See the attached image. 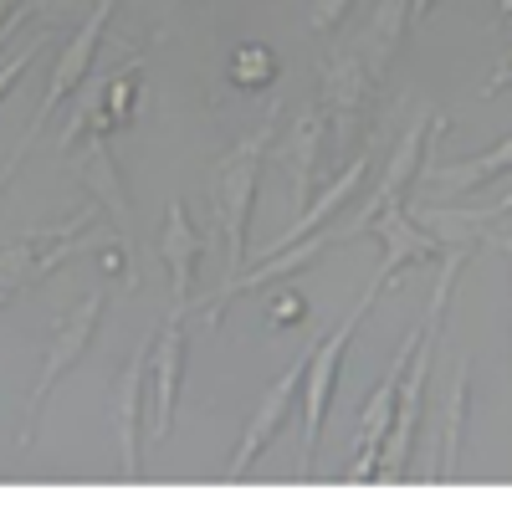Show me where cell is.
I'll return each instance as SVG.
<instances>
[{
  "label": "cell",
  "mask_w": 512,
  "mask_h": 512,
  "mask_svg": "<svg viewBox=\"0 0 512 512\" xmlns=\"http://www.w3.org/2000/svg\"><path fill=\"white\" fill-rule=\"evenodd\" d=\"M379 287L369 282V292L344 313L328 338H313L308 344V364H303V390H297V405H303V441H297V482L313 477V456H318V441H323V420H328V405H333V384H338V369H344V354L354 344L359 323L369 318Z\"/></svg>",
  "instance_id": "obj_1"
},
{
  "label": "cell",
  "mask_w": 512,
  "mask_h": 512,
  "mask_svg": "<svg viewBox=\"0 0 512 512\" xmlns=\"http://www.w3.org/2000/svg\"><path fill=\"white\" fill-rule=\"evenodd\" d=\"M277 139V123H262L251 134L221 154L216 175H210V205H216V226L226 236V277L246 267V226H251V200H256V180H262L267 149Z\"/></svg>",
  "instance_id": "obj_2"
},
{
  "label": "cell",
  "mask_w": 512,
  "mask_h": 512,
  "mask_svg": "<svg viewBox=\"0 0 512 512\" xmlns=\"http://www.w3.org/2000/svg\"><path fill=\"white\" fill-rule=\"evenodd\" d=\"M359 236V226L349 221V226H323L318 236L308 231V236H297V241H282V246H272V256H267V262L262 267H241V272H231L216 292H210L205 297V323L210 328H221L226 323V308H231V297H241V292H251V287H272V282H287V277H297V272H308L313 262H318V256L323 251H333V246H344V241H354Z\"/></svg>",
  "instance_id": "obj_3"
},
{
  "label": "cell",
  "mask_w": 512,
  "mask_h": 512,
  "mask_svg": "<svg viewBox=\"0 0 512 512\" xmlns=\"http://www.w3.org/2000/svg\"><path fill=\"white\" fill-rule=\"evenodd\" d=\"M103 308H108V292L103 287H93L82 303L52 328V344H47V359H41V374H36V390H31V400H26V420H21V451H31L36 446V420H41V405H47V395L57 390V379L67 374V369H77L82 364V354H88V344H93V333H98V323H103Z\"/></svg>",
  "instance_id": "obj_4"
},
{
  "label": "cell",
  "mask_w": 512,
  "mask_h": 512,
  "mask_svg": "<svg viewBox=\"0 0 512 512\" xmlns=\"http://www.w3.org/2000/svg\"><path fill=\"white\" fill-rule=\"evenodd\" d=\"M67 169L82 180V190H88L108 216L118 226V251H123V287H139V241H134V205H128V190H123V175L118 164L108 154V139L88 134V149L67 154Z\"/></svg>",
  "instance_id": "obj_5"
},
{
  "label": "cell",
  "mask_w": 512,
  "mask_h": 512,
  "mask_svg": "<svg viewBox=\"0 0 512 512\" xmlns=\"http://www.w3.org/2000/svg\"><path fill=\"white\" fill-rule=\"evenodd\" d=\"M113 11H118V0H93L88 21H82V26L72 31V41L57 52V67H52V82H47V98H41V113H36V118H31V128H26L31 139H36L52 118H57V108L82 88V82L93 77V62H98V47H103V31H108Z\"/></svg>",
  "instance_id": "obj_6"
},
{
  "label": "cell",
  "mask_w": 512,
  "mask_h": 512,
  "mask_svg": "<svg viewBox=\"0 0 512 512\" xmlns=\"http://www.w3.org/2000/svg\"><path fill=\"white\" fill-rule=\"evenodd\" d=\"M507 210L512 200L497 195L492 205H446V200H420L410 205V216L420 231H431L441 246H466V251H477V246H497L507 251Z\"/></svg>",
  "instance_id": "obj_7"
},
{
  "label": "cell",
  "mask_w": 512,
  "mask_h": 512,
  "mask_svg": "<svg viewBox=\"0 0 512 512\" xmlns=\"http://www.w3.org/2000/svg\"><path fill=\"white\" fill-rule=\"evenodd\" d=\"M149 344L134 349V359L123 364L118 374V390H113V441H118V477L123 482H139L144 477V400H149Z\"/></svg>",
  "instance_id": "obj_8"
},
{
  "label": "cell",
  "mask_w": 512,
  "mask_h": 512,
  "mask_svg": "<svg viewBox=\"0 0 512 512\" xmlns=\"http://www.w3.org/2000/svg\"><path fill=\"white\" fill-rule=\"evenodd\" d=\"M303 364H308V349L287 364V374L272 384L262 400H256V410H251V420H246V436H241L236 456L226 461V482H241L251 466H256V456H262V451L277 441V431L287 425V415L297 410V390H303Z\"/></svg>",
  "instance_id": "obj_9"
},
{
  "label": "cell",
  "mask_w": 512,
  "mask_h": 512,
  "mask_svg": "<svg viewBox=\"0 0 512 512\" xmlns=\"http://www.w3.org/2000/svg\"><path fill=\"white\" fill-rule=\"evenodd\" d=\"M149 379H154V446L175 431V405H180V379H185V308L164 318V328L149 344Z\"/></svg>",
  "instance_id": "obj_10"
},
{
  "label": "cell",
  "mask_w": 512,
  "mask_h": 512,
  "mask_svg": "<svg viewBox=\"0 0 512 512\" xmlns=\"http://www.w3.org/2000/svg\"><path fill=\"white\" fill-rule=\"evenodd\" d=\"M364 231L384 246V262H379V272H374V287H379V292L390 287L405 267H415V262H436V256H441V241H436L431 231H420L405 205L379 210V216H374Z\"/></svg>",
  "instance_id": "obj_11"
},
{
  "label": "cell",
  "mask_w": 512,
  "mask_h": 512,
  "mask_svg": "<svg viewBox=\"0 0 512 512\" xmlns=\"http://www.w3.org/2000/svg\"><path fill=\"white\" fill-rule=\"evenodd\" d=\"M507 164H512V139L502 134L487 154H472V159H451V164H441V159H420L410 190H420L425 200H441V195H472V190H482L487 180H502V175H507Z\"/></svg>",
  "instance_id": "obj_12"
},
{
  "label": "cell",
  "mask_w": 512,
  "mask_h": 512,
  "mask_svg": "<svg viewBox=\"0 0 512 512\" xmlns=\"http://www.w3.org/2000/svg\"><path fill=\"white\" fill-rule=\"evenodd\" d=\"M431 113L436 108H420L415 118H410V128L400 134V144H395V154H390V164H384V175H379V185L369 190V200H364V210L354 216V226H359V236H364V226L379 216V210H390V205H405L410 200V185H415V169H420V159H425V134H431Z\"/></svg>",
  "instance_id": "obj_13"
},
{
  "label": "cell",
  "mask_w": 512,
  "mask_h": 512,
  "mask_svg": "<svg viewBox=\"0 0 512 512\" xmlns=\"http://www.w3.org/2000/svg\"><path fill=\"white\" fill-rule=\"evenodd\" d=\"M323 144H328V118L318 103H308L287 123V134L277 139V164L292 175V205L303 210L313 200V185H318V169H323Z\"/></svg>",
  "instance_id": "obj_14"
},
{
  "label": "cell",
  "mask_w": 512,
  "mask_h": 512,
  "mask_svg": "<svg viewBox=\"0 0 512 512\" xmlns=\"http://www.w3.org/2000/svg\"><path fill=\"white\" fill-rule=\"evenodd\" d=\"M205 251V236L195 231L185 200H169L164 205V236H159V262L169 267V292H175V308H190V292H195V262Z\"/></svg>",
  "instance_id": "obj_15"
},
{
  "label": "cell",
  "mask_w": 512,
  "mask_h": 512,
  "mask_svg": "<svg viewBox=\"0 0 512 512\" xmlns=\"http://www.w3.org/2000/svg\"><path fill=\"white\" fill-rule=\"evenodd\" d=\"M369 164H374V154H369V144L364 149H354L344 164H338V175L323 185V195L318 200H308L303 210H297V221L287 226V236H272V246H282V241H297V236H308V231H318V226H328V216L333 210H344L349 205V195L364 185V175H369Z\"/></svg>",
  "instance_id": "obj_16"
},
{
  "label": "cell",
  "mask_w": 512,
  "mask_h": 512,
  "mask_svg": "<svg viewBox=\"0 0 512 512\" xmlns=\"http://www.w3.org/2000/svg\"><path fill=\"white\" fill-rule=\"evenodd\" d=\"M405 31H410V0H379L374 16H369V26H364L359 41H354V52H359V62L369 67L374 82H384L395 52L405 47Z\"/></svg>",
  "instance_id": "obj_17"
},
{
  "label": "cell",
  "mask_w": 512,
  "mask_h": 512,
  "mask_svg": "<svg viewBox=\"0 0 512 512\" xmlns=\"http://www.w3.org/2000/svg\"><path fill=\"white\" fill-rule=\"evenodd\" d=\"M466 410H472V364H456L451 374V395H446V420H441V482H456L461 472V431H466Z\"/></svg>",
  "instance_id": "obj_18"
},
{
  "label": "cell",
  "mask_w": 512,
  "mask_h": 512,
  "mask_svg": "<svg viewBox=\"0 0 512 512\" xmlns=\"http://www.w3.org/2000/svg\"><path fill=\"white\" fill-rule=\"evenodd\" d=\"M282 72L277 52L267 47V41H241V47L231 52V82L236 88H267V82Z\"/></svg>",
  "instance_id": "obj_19"
},
{
  "label": "cell",
  "mask_w": 512,
  "mask_h": 512,
  "mask_svg": "<svg viewBox=\"0 0 512 512\" xmlns=\"http://www.w3.org/2000/svg\"><path fill=\"white\" fill-rule=\"evenodd\" d=\"M47 41H52V36H47V31H41V36H31V47H21V52H16L11 62H0V98H6V93L16 88V82H21V72L31 67V57H36L41 47H47Z\"/></svg>",
  "instance_id": "obj_20"
},
{
  "label": "cell",
  "mask_w": 512,
  "mask_h": 512,
  "mask_svg": "<svg viewBox=\"0 0 512 512\" xmlns=\"http://www.w3.org/2000/svg\"><path fill=\"white\" fill-rule=\"evenodd\" d=\"M349 6H354V0H313V6H308V26L318 36H328V31H338V21L349 16Z\"/></svg>",
  "instance_id": "obj_21"
},
{
  "label": "cell",
  "mask_w": 512,
  "mask_h": 512,
  "mask_svg": "<svg viewBox=\"0 0 512 512\" xmlns=\"http://www.w3.org/2000/svg\"><path fill=\"white\" fill-rule=\"evenodd\" d=\"M303 313H308V297L287 287V292H277V303H272V313H267V318H272L277 328H287V323H303Z\"/></svg>",
  "instance_id": "obj_22"
},
{
  "label": "cell",
  "mask_w": 512,
  "mask_h": 512,
  "mask_svg": "<svg viewBox=\"0 0 512 512\" xmlns=\"http://www.w3.org/2000/svg\"><path fill=\"white\" fill-rule=\"evenodd\" d=\"M431 6H436V0H410V26H420L425 16H431Z\"/></svg>",
  "instance_id": "obj_23"
},
{
  "label": "cell",
  "mask_w": 512,
  "mask_h": 512,
  "mask_svg": "<svg viewBox=\"0 0 512 512\" xmlns=\"http://www.w3.org/2000/svg\"><path fill=\"white\" fill-rule=\"evenodd\" d=\"M21 6H26V0H0V26H6V16H11V11H21Z\"/></svg>",
  "instance_id": "obj_24"
}]
</instances>
